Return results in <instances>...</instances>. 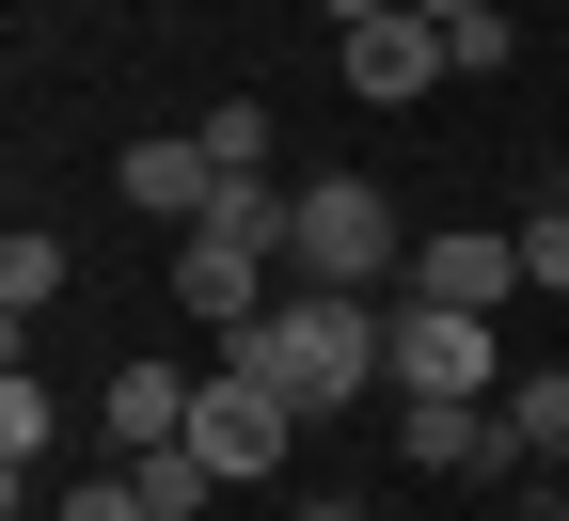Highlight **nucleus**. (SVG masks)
Returning <instances> with one entry per match:
<instances>
[{"mask_svg":"<svg viewBox=\"0 0 569 521\" xmlns=\"http://www.w3.org/2000/svg\"><path fill=\"white\" fill-rule=\"evenodd\" d=\"M284 427H301L284 395H253V380H206V395H190V459L222 474V490H253V474H284Z\"/></svg>","mask_w":569,"mask_h":521,"instance_id":"obj_7","label":"nucleus"},{"mask_svg":"<svg viewBox=\"0 0 569 521\" xmlns=\"http://www.w3.org/2000/svg\"><path fill=\"white\" fill-rule=\"evenodd\" d=\"M222 380L284 395V411H348V395H396V363H380V301H332V284H284V301L253 332H222Z\"/></svg>","mask_w":569,"mask_h":521,"instance_id":"obj_1","label":"nucleus"},{"mask_svg":"<svg viewBox=\"0 0 569 521\" xmlns=\"http://www.w3.org/2000/svg\"><path fill=\"white\" fill-rule=\"evenodd\" d=\"M63 284H80V253H63V238H48V221H17V238H0V317H17V332H32V317L63 301Z\"/></svg>","mask_w":569,"mask_h":521,"instance_id":"obj_11","label":"nucleus"},{"mask_svg":"<svg viewBox=\"0 0 569 521\" xmlns=\"http://www.w3.org/2000/svg\"><path fill=\"white\" fill-rule=\"evenodd\" d=\"M317 17H332V32H365V17H396V0H317Z\"/></svg>","mask_w":569,"mask_h":521,"instance_id":"obj_20","label":"nucleus"},{"mask_svg":"<svg viewBox=\"0 0 569 521\" xmlns=\"http://www.w3.org/2000/svg\"><path fill=\"white\" fill-rule=\"evenodd\" d=\"M17 521H142V474L111 459V474H80V490H63V505H17Z\"/></svg>","mask_w":569,"mask_h":521,"instance_id":"obj_17","label":"nucleus"},{"mask_svg":"<svg viewBox=\"0 0 569 521\" xmlns=\"http://www.w3.org/2000/svg\"><path fill=\"white\" fill-rule=\"evenodd\" d=\"M284 521H365V490H301V505H284Z\"/></svg>","mask_w":569,"mask_h":521,"instance_id":"obj_19","label":"nucleus"},{"mask_svg":"<svg viewBox=\"0 0 569 521\" xmlns=\"http://www.w3.org/2000/svg\"><path fill=\"white\" fill-rule=\"evenodd\" d=\"M396 395H507V317H443V301H380Z\"/></svg>","mask_w":569,"mask_h":521,"instance_id":"obj_3","label":"nucleus"},{"mask_svg":"<svg viewBox=\"0 0 569 521\" xmlns=\"http://www.w3.org/2000/svg\"><path fill=\"white\" fill-rule=\"evenodd\" d=\"M111 190H127L142 221H174V238H190V221L222 206V159H206V127H174V142H127V159H111Z\"/></svg>","mask_w":569,"mask_h":521,"instance_id":"obj_8","label":"nucleus"},{"mask_svg":"<svg viewBox=\"0 0 569 521\" xmlns=\"http://www.w3.org/2000/svg\"><path fill=\"white\" fill-rule=\"evenodd\" d=\"M396 301L507 317V301H522V238H490V221H443V238H411V284H396Z\"/></svg>","mask_w":569,"mask_h":521,"instance_id":"obj_5","label":"nucleus"},{"mask_svg":"<svg viewBox=\"0 0 569 521\" xmlns=\"http://www.w3.org/2000/svg\"><path fill=\"white\" fill-rule=\"evenodd\" d=\"M206 159H222V174H269V159H284L269 96H222V111H206Z\"/></svg>","mask_w":569,"mask_h":521,"instance_id":"obj_16","label":"nucleus"},{"mask_svg":"<svg viewBox=\"0 0 569 521\" xmlns=\"http://www.w3.org/2000/svg\"><path fill=\"white\" fill-rule=\"evenodd\" d=\"M332 63H348V96H365V111H411V96L459 80L443 17H411V0H396V17H365V32H332Z\"/></svg>","mask_w":569,"mask_h":521,"instance_id":"obj_4","label":"nucleus"},{"mask_svg":"<svg viewBox=\"0 0 569 521\" xmlns=\"http://www.w3.org/2000/svg\"><path fill=\"white\" fill-rule=\"evenodd\" d=\"M190 363H127V380L96 395V442H111V459H159V442H190Z\"/></svg>","mask_w":569,"mask_h":521,"instance_id":"obj_9","label":"nucleus"},{"mask_svg":"<svg viewBox=\"0 0 569 521\" xmlns=\"http://www.w3.org/2000/svg\"><path fill=\"white\" fill-rule=\"evenodd\" d=\"M411 17H443V32H459V17H490V0H411Z\"/></svg>","mask_w":569,"mask_h":521,"instance_id":"obj_21","label":"nucleus"},{"mask_svg":"<svg viewBox=\"0 0 569 521\" xmlns=\"http://www.w3.org/2000/svg\"><path fill=\"white\" fill-rule=\"evenodd\" d=\"M284 269L332 284V301H380V284H411V221L380 174H317L301 190V238H284Z\"/></svg>","mask_w":569,"mask_h":521,"instance_id":"obj_2","label":"nucleus"},{"mask_svg":"<svg viewBox=\"0 0 569 521\" xmlns=\"http://www.w3.org/2000/svg\"><path fill=\"white\" fill-rule=\"evenodd\" d=\"M507 427H522V459H538V474H569V363L507 380Z\"/></svg>","mask_w":569,"mask_h":521,"instance_id":"obj_14","label":"nucleus"},{"mask_svg":"<svg viewBox=\"0 0 569 521\" xmlns=\"http://www.w3.org/2000/svg\"><path fill=\"white\" fill-rule=\"evenodd\" d=\"M507 238H522V284H538V301H569V174H538V206L507 221Z\"/></svg>","mask_w":569,"mask_h":521,"instance_id":"obj_13","label":"nucleus"},{"mask_svg":"<svg viewBox=\"0 0 569 521\" xmlns=\"http://www.w3.org/2000/svg\"><path fill=\"white\" fill-rule=\"evenodd\" d=\"M127 474H142V521H206L222 505V474H206L190 442H159V459H127Z\"/></svg>","mask_w":569,"mask_h":521,"instance_id":"obj_15","label":"nucleus"},{"mask_svg":"<svg viewBox=\"0 0 569 521\" xmlns=\"http://www.w3.org/2000/svg\"><path fill=\"white\" fill-rule=\"evenodd\" d=\"M396 442H411V474H522L507 395H396Z\"/></svg>","mask_w":569,"mask_h":521,"instance_id":"obj_6","label":"nucleus"},{"mask_svg":"<svg viewBox=\"0 0 569 521\" xmlns=\"http://www.w3.org/2000/svg\"><path fill=\"white\" fill-rule=\"evenodd\" d=\"M174 301H190L206 332H253V317H269V253H238V238L190 221V238H174Z\"/></svg>","mask_w":569,"mask_h":521,"instance_id":"obj_10","label":"nucleus"},{"mask_svg":"<svg viewBox=\"0 0 569 521\" xmlns=\"http://www.w3.org/2000/svg\"><path fill=\"white\" fill-rule=\"evenodd\" d=\"M553 521H569V474H553Z\"/></svg>","mask_w":569,"mask_h":521,"instance_id":"obj_22","label":"nucleus"},{"mask_svg":"<svg viewBox=\"0 0 569 521\" xmlns=\"http://www.w3.org/2000/svg\"><path fill=\"white\" fill-rule=\"evenodd\" d=\"M48 442H63V395L17 363V380H0V474H17V505H32V459H48Z\"/></svg>","mask_w":569,"mask_h":521,"instance_id":"obj_12","label":"nucleus"},{"mask_svg":"<svg viewBox=\"0 0 569 521\" xmlns=\"http://www.w3.org/2000/svg\"><path fill=\"white\" fill-rule=\"evenodd\" d=\"M443 48H459V80H507V63H522V17H459Z\"/></svg>","mask_w":569,"mask_h":521,"instance_id":"obj_18","label":"nucleus"}]
</instances>
